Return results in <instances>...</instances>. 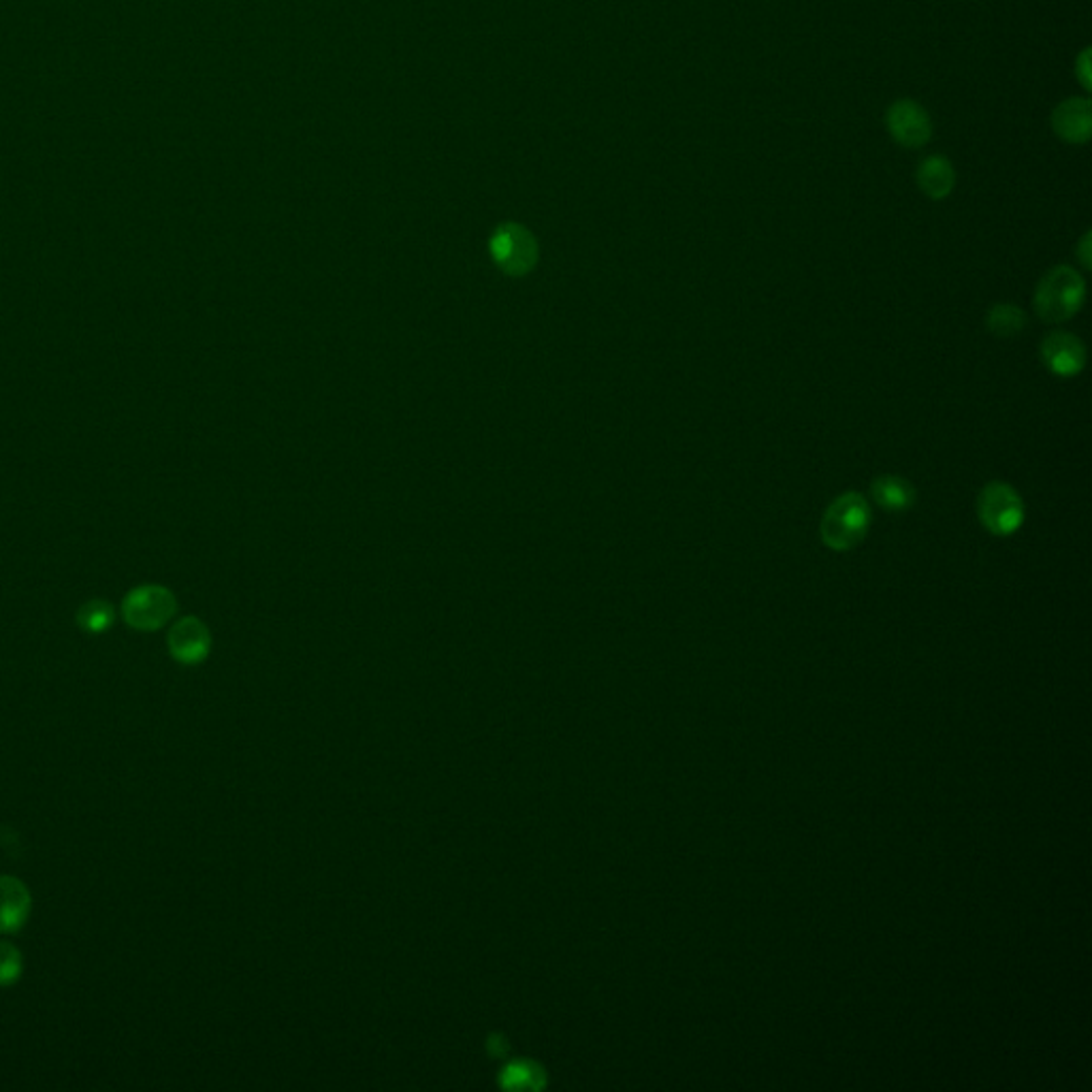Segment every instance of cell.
Masks as SVG:
<instances>
[{
    "label": "cell",
    "mask_w": 1092,
    "mask_h": 1092,
    "mask_svg": "<svg viewBox=\"0 0 1092 1092\" xmlns=\"http://www.w3.org/2000/svg\"><path fill=\"white\" fill-rule=\"evenodd\" d=\"M871 529V508L861 493H843L836 498L820 523L824 544L832 551H851Z\"/></svg>",
    "instance_id": "1"
},
{
    "label": "cell",
    "mask_w": 1092,
    "mask_h": 1092,
    "mask_svg": "<svg viewBox=\"0 0 1092 1092\" xmlns=\"http://www.w3.org/2000/svg\"><path fill=\"white\" fill-rule=\"evenodd\" d=\"M1042 361L1044 365L1060 376V378H1071V376H1077L1081 369H1084V363H1086V350L1081 346V342L1075 338V336H1069L1065 331H1056V333H1050L1044 342H1042Z\"/></svg>",
    "instance_id": "8"
},
{
    "label": "cell",
    "mask_w": 1092,
    "mask_h": 1092,
    "mask_svg": "<svg viewBox=\"0 0 1092 1092\" xmlns=\"http://www.w3.org/2000/svg\"><path fill=\"white\" fill-rule=\"evenodd\" d=\"M22 977V954L14 944L0 942V986H12Z\"/></svg>",
    "instance_id": "16"
},
{
    "label": "cell",
    "mask_w": 1092,
    "mask_h": 1092,
    "mask_svg": "<svg viewBox=\"0 0 1092 1092\" xmlns=\"http://www.w3.org/2000/svg\"><path fill=\"white\" fill-rule=\"evenodd\" d=\"M875 504L888 512H905L915 502V489L901 477H879L871 487Z\"/></svg>",
    "instance_id": "12"
},
{
    "label": "cell",
    "mask_w": 1092,
    "mask_h": 1092,
    "mask_svg": "<svg viewBox=\"0 0 1092 1092\" xmlns=\"http://www.w3.org/2000/svg\"><path fill=\"white\" fill-rule=\"evenodd\" d=\"M178 610L176 595L163 585H141L122 602V616L133 630L156 632L165 628Z\"/></svg>",
    "instance_id": "4"
},
{
    "label": "cell",
    "mask_w": 1092,
    "mask_h": 1092,
    "mask_svg": "<svg viewBox=\"0 0 1092 1092\" xmlns=\"http://www.w3.org/2000/svg\"><path fill=\"white\" fill-rule=\"evenodd\" d=\"M986 327L990 329V333H994L998 338H1013L1027 327V317H1025V311L1016 305L998 303L988 311Z\"/></svg>",
    "instance_id": "14"
},
{
    "label": "cell",
    "mask_w": 1092,
    "mask_h": 1092,
    "mask_svg": "<svg viewBox=\"0 0 1092 1092\" xmlns=\"http://www.w3.org/2000/svg\"><path fill=\"white\" fill-rule=\"evenodd\" d=\"M886 126L890 137L898 145L909 149L924 147L932 135V122L928 112L911 99H901L890 105L886 114Z\"/></svg>",
    "instance_id": "6"
},
{
    "label": "cell",
    "mask_w": 1092,
    "mask_h": 1092,
    "mask_svg": "<svg viewBox=\"0 0 1092 1092\" xmlns=\"http://www.w3.org/2000/svg\"><path fill=\"white\" fill-rule=\"evenodd\" d=\"M116 621V608L107 600H90L77 610V626L86 634H103Z\"/></svg>",
    "instance_id": "15"
},
{
    "label": "cell",
    "mask_w": 1092,
    "mask_h": 1092,
    "mask_svg": "<svg viewBox=\"0 0 1092 1092\" xmlns=\"http://www.w3.org/2000/svg\"><path fill=\"white\" fill-rule=\"evenodd\" d=\"M167 647H169V653L174 655V660H178L184 666H195V664H201L209 655L211 636L201 619L184 616L171 626L169 636H167Z\"/></svg>",
    "instance_id": "7"
},
{
    "label": "cell",
    "mask_w": 1092,
    "mask_h": 1092,
    "mask_svg": "<svg viewBox=\"0 0 1092 1092\" xmlns=\"http://www.w3.org/2000/svg\"><path fill=\"white\" fill-rule=\"evenodd\" d=\"M489 255L500 271L510 278H523L535 267L540 248L529 228L519 222H504L493 230Z\"/></svg>",
    "instance_id": "3"
},
{
    "label": "cell",
    "mask_w": 1092,
    "mask_h": 1092,
    "mask_svg": "<svg viewBox=\"0 0 1092 1092\" xmlns=\"http://www.w3.org/2000/svg\"><path fill=\"white\" fill-rule=\"evenodd\" d=\"M915 180H917L919 190L928 199L942 201V199L950 197V193L954 190V186H956V171H954L952 163L946 159V156L934 154V156H928V159H924L919 163Z\"/></svg>",
    "instance_id": "11"
},
{
    "label": "cell",
    "mask_w": 1092,
    "mask_h": 1092,
    "mask_svg": "<svg viewBox=\"0 0 1092 1092\" xmlns=\"http://www.w3.org/2000/svg\"><path fill=\"white\" fill-rule=\"evenodd\" d=\"M1054 133L1067 143H1086L1092 130V109L1088 99H1067L1052 114Z\"/></svg>",
    "instance_id": "10"
},
{
    "label": "cell",
    "mask_w": 1092,
    "mask_h": 1092,
    "mask_svg": "<svg viewBox=\"0 0 1092 1092\" xmlns=\"http://www.w3.org/2000/svg\"><path fill=\"white\" fill-rule=\"evenodd\" d=\"M977 517L990 533L1011 535L1025 521V504L1009 485L988 483L977 498Z\"/></svg>",
    "instance_id": "5"
},
{
    "label": "cell",
    "mask_w": 1092,
    "mask_h": 1092,
    "mask_svg": "<svg viewBox=\"0 0 1092 1092\" xmlns=\"http://www.w3.org/2000/svg\"><path fill=\"white\" fill-rule=\"evenodd\" d=\"M1088 52L1090 49H1084V54L1077 60V75H1079V82L1084 84L1086 90L1090 88V68H1088L1090 66V54Z\"/></svg>",
    "instance_id": "17"
},
{
    "label": "cell",
    "mask_w": 1092,
    "mask_h": 1092,
    "mask_svg": "<svg viewBox=\"0 0 1092 1092\" xmlns=\"http://www.w3.org/2000/svg\"><path fill=\"white\" fill-rule=\"evenodd\" d=\"M500 1084L506 1090H540L546 1084V1073L533 1060H514L502 1071Z\"/></svg>",
    "instance_id": "13"
},
{
    "label": "cell",
    "mask_w": 1092,
    "mask_h": 1092,
    "mask_svg": "<svg viewBox=\"0 0 1092 1092\" xmlns=\"http://www.w3.org/2000/svg\"><path fill=\"white\" fill-rule=\"evenodd\" d=\"M1084 280L1071 267H1056L1046 274L1035 292V311L1046 323L1073 319L1084 303Z\"/></svg>",
    "instance_id": "2"
},
{
    "label": "cell",
    "mask_w": 1092,
    "mask_h": 1092,
    "mask_svg": "<svg viewBox=\"0 0 1092 1092\" xmlns=\"http://www.w3.org/2000/svg\"><path fill=\"white\" fill-rule=\"evenodd\" d=\"M33 911V896L18 877L0 875V932H18Z\"/></svg>",
    "instance_id": "9"
}]
</instances>
